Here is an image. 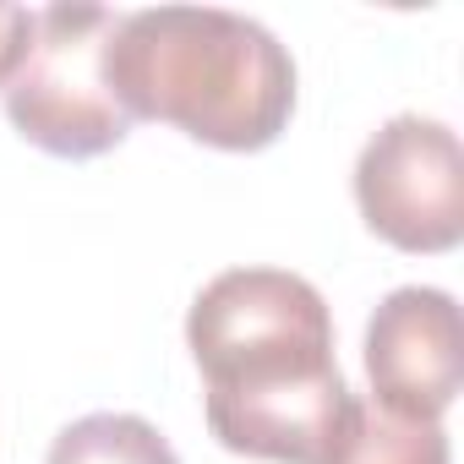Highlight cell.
Masks as SVG:
<instances>
[{
	"instance_id": "cell-5",
	"label": "cell",
	"mask_w": 464,
	"mask_h": 464,
	"mask_svg": "<svg viewBox=\"0 0 464 464\" xmlns=\"http://www.w3.org/2000/svg\"><path fill=\"white\" fill-rule=\"evenodd\" d=\"M366 377H372V404L410 420H442L464 382V339L453 295L431 285L393 290L366 323Z\"/></svg>"
},
{
	"instance_id": "cell-8",
	"label": "cell",
	"mask_w": 464,
	"mask_h": 464,
	"mask_svg": "<svg viewBox=\"0 0 464 464\" xmlns=\"http://www.w3.org/2000/svg\"><path fill=\"white\" fill-rule=\"evenodd\" d=\"M34 17H39V12H28V6H0V88L12 82L17 61L28 55V39H34Z\"/></svg>"
},
{
	"instance_id": "cell-4",
	"label": "cell",
	"mask_w": 464,
	"mask_h": 464,
	"mask_svg": "<svg viewBox=\"0 0 464 464\" xmlns=\"http://www.w3.org/2000/svg\"><path fill=\"white\" fill-rule=\"evenodd\" d=\"M355 202L372 236L399 252L437 257L464 241V153L453 126L393 115L355 159Z\"/></svg>"
},
{
	"instance_id": "cell-2",
	"label": "cell",
	"mask_w": 464,
	"mask_h": 464,
	"mask_svg": "<svg viewBox=\"0 0 464 464\" xmlns=\"http://www.w3.org/2000/svg\"><path fill=\"white\" fill-rule=\"evenodd\" d=\"M104 77L131 121L180 126L191 142L257 153L295 115V61L252 17L218 6L126 12Z\"/></svg>"
},
{
	"instance_id": "cell-6",
	"label": "cell",
	"mask_w": 464,
	"mask_h": 464,
	"mask_svg": "<svg viewBox=\"0 0 464 464\" xmlns=\"http://www.w3.org/2000/svg\"><path fill=\"white\" fill-rule=\"evenodd\" d=\"M328 464H448V431L442 420H410L355 399L350 431Z\"/></svg>"
},
{
	"instance_id": "cell-3",
	"label": "cell",
	"mask_w": 464,
	"mask_h": 464,
	"mask_svg": "<svg viewBox=\"0 0 464 464\" xmlns=\"http://www.w3.org/2000/svg\"><path fill=\"white\" fill-rule=\"evenodd\" d=\"M121 17L104 6H50L34 17L28 55L0 88L12 126L55 159H99L126 142L131 115L121 110L104 55Z\"/></svg>"
},
{
	"instance_id": "cell-7",
	"label": "cell",
	"mask_w": 464,
	"mask_h": 464,
	"mask_svg": "<svg viewBox=\"0 0 464 464\" xmlns=\"http://www.w3.org/2000/svg\"><path fill=\"white\" fill-rule=\"evenodd\" d=\"M44 464H180L175 448L164 442V431L142 415H121V410H99L72 420L55 442Z\"/></svg>"
},
{
	"instance_id": "cell-1",
	"label": "cell",
	"mask_w": 464,
	"mask_h": 464,
	"mask_svg": "<svg viewBox=\"0 0 464 464\" xmlns=\"http://www.w3.org/2000/svg\"><path fill=\"white\" fill-rule=\"evenodd\" d=\"M186 344L218 448L274 464L339 453L355 393L334 361V317L317 285L285 268H229L197 290Z\"/></svg>"
}]
</instances>
